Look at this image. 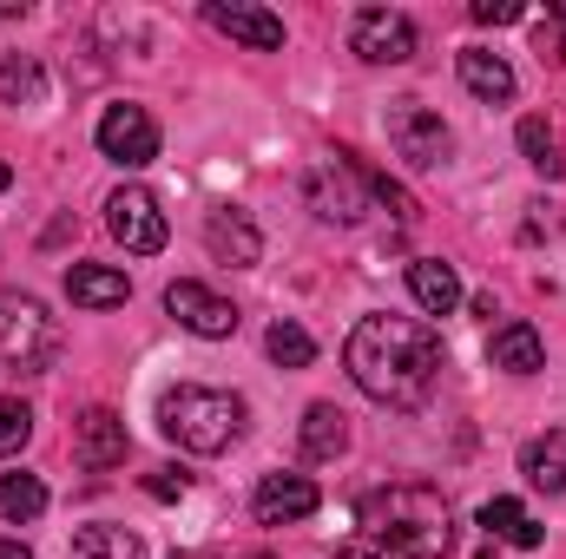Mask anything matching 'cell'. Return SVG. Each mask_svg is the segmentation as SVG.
<instances>
[{"label":"cell","mask_w":566,"mask_h":559,"mask_svg":"<svg viewBox=\"0 0 566 559\" xmlns=\"http://www.w3.org/2000/svg\"><path fill=\"white\" fill-rule=\"evenodd\" d=\"M349 382L382 409H422L441 376V336L422 316H363L343 342Z\"/></svg>","instance_id":"1"},{"label":"cell","mask_w":566,"mask_h":559,"mask_svg":"<svg viewBox=\"0 0 566 559\" xmlns=\"http://www.w3.org/2000/svg\"><path fill=\"white\" fill-rule=\"evenodd\" d=\"M356 520H363L369 540H382L389 553H402V559H448V547H454V514L422 481L369 487L356 500Z\"/></svg>","instance_id":"2"},{"label":"cell","mask_w":566,"mask_h":559,"mask_svg":"<svg viewBox=\"0 0 566 559\" xmlns=\"http://www.w3.org/2000/svg\"><path fill=\"white\" fill-rule=\"evenodd\" d=\"M158 428H165V441H178L185 454H224V447L244 434V395L178 382V389L158 395Z\"/></svg>","instance_id":"3"},{"label":"cell","mask_w":566,"mask_h":559,"mask_svg":"<svg viewBox=\"0 0 566 559\" xmlns=\"http://www.w3.org/2000/svg\"><path fill=\"white\" fill-rule=\"evenodd\" d=\"M60 323L46 316L40 296L27 289H0V362L20 369V376H46L60 362Z\"/></svg>","instance_id":"4"},{"label":"cell","mask_w":566,"mask_h":559,"mask_svg":"<svg viewBox=\"0 0 566 559\" xmlns=\"http://www.w3.org/2000/svg\"><path fill=\"white\" fill-rule=\"evenodd\" d=\"M303 198H310V211L323 224H363V204L376 191H369V171H356L349 151H329V158H316L303 171Z\"/></svg>","instance_id":"5"},{"label":"cell","mask_w":566,"mask_h":559,"mask_svg":"<svg viewBox=\"0 0 566 559\" xmlns=\"http://www.w3.org/2000/svg\"><path fill=\"white\" fill-rule=\"evenodd\" d=\"M389 145H396V158H409L416 171H434V165H448L454 133L441 126V113H428L422 99H396V106H389Z\"/></svg>","instance_id":"6"},{"label":"cell","mask_w":566,"mask_h":559,"mask_svg":"<svg viewBox=\"0 0 566 559\" xmlns=\"http://www.w3.org/2000/svg\"><path fill=\"white\" fill-rule=\"evenodd\" d=\"M349 46H356L369 66H402V60H416L422 33H416V20H409L402 7H363L356 27H349Z\"/></svg>","instance_id":"7"},{"label":"cell","mask_w":566,"mask_h":559,"mask_svg":"<svg viewBox=\"0 0 566 559\" xmlns=\"http://www.w3.org/2000/svg\"><path fill=\"white\" fill-rule=\"evenodd\" d=\"M106 224H113V238L133 251V257H151V251H165V211H158V198L145 191V184H119L113 198H106Z\"/></svg>","instance_id":"8"},{"label":"cell","mask_w":566,"mask_h":559,"mask_svg":"<svg viewBox=\"0 0 566 559\" xmlns=\"http://www.w3.org/2000/svg\"><path fill=\"white\" fill-rule=\"evenodd\" d=\"M99 151L113 158V165H126V171H139L158 158V119L133 106V99H119V106H106V119H99Z\"/></svg>","instance_id":"9"},{"label":"cell","mask_w":566,"mask_h":559,"mask_svg":"<svg viewBox=\"0 0 566 559\" xmlns=\"http://www.w3.org/2000/svg\"><path fill=\"white\" fill-rule=\"evenodd\" d=\"M165 309H171L191 336H211V342H218V336H238V309H231L211 283H198V277L171 283V289H165Z\"/></svg>","instance_id":"10"},{"label":"cell","mask_w":566,"mask_h":559,"mask_svg":"<svg viewBox=\"0 0 566 559\" xmlns=\"http://www.w3.org/2000/svg\"><path fill=\"white\" fill-rule=\"evenodd\" d=\"M316 507H323V494H316V481H303V474H264V481H258V494H251V514H258L264 527L310 520Z\"/></svg>","instance_id":"11"},{"label":"cell","mask_w":566,"mask_h":559,"mask_svg":"<svg viewBox=\"0 0 566 559\" xmlns=\"http://www.w3.org/2000/svg\"><path fill=\"white\" fill-rule=\"evenodd\" d=\"M205 27H218V33H231L238 46H251V53H277L283 46V20L271 7H244V0H205Z\"/></svg>","instance_id":"12"},{"label":"cell","mask_w":566,"mask_h":559,"mask_svg":"<svg viewBox=\"0 0 566 559\" xmlns=\"http://www.w3.org/2000/svg\"><path fill=\"white\" fill-rule=\"evenodd\" d=\"M205 244H211V257H218V264H238V271L264 257V238H258L251 211H238V204L205 211Z\"/></svg>","instance_id":"13"},{"label":"cell","mask_w":566,"mask_h":559,"mask_svg":"<svg viewBox=\"0 0 566 559\" xmlns=\"http://www.w3.org/2000/svg\"><path fill=\"white\" fill-rule=\"evenodd\" d=\"M126 421L113 415V409H86V415L73 421V454H80V467H93V474H106V467H119L126 461Z\"/></svg>","instance_id":"14"},{"label":"cell","mask_w":566,"mask_h":559,"mask_svg":"<svg viewBox=\"0 0 566 559\" xmlns=\"http://www.w3.org/2000/svg\"><path fill=\"white\" fill-rule=\"evenodd\" d=\"M454 73H461V86H468L474 99H488V106H507V99H514V66H507L501 53H488V46H461V53H454Z\"/></svg>","instance_id":"15"},{"label":"cell","mask_w":566,"mask_h":559,"mask_svg":"<svg viewBox=\"0 0 566 559\" xmlns=\"http://www.w3.org/2000/svg\"><path fill=\"white\" fill-rule=\"evenodd\" d=\"M488 362L507 369V376H534V369H547L541 329H534V323H501V329L488 336Z\"/></svg>","instance_id":"16"},{"label":"cell","mask_w":566,"mask_h":559,"mask_svg":"<svg viewBox=\"0 0 566 559\" xmlns=\"http://www.w3.org/2000/svg\"><path fill=\"white\" fill-rule=\"evenodd\" d=\"M66 296L80 309H119L133 296V283H126V271H113V264H73L66 271Z\"/></svg>","instance_id":"17"},{"label":"cell","mask_w":566,"mask_h":559,"mask_svg":"<svg viewBox=\"0 0 566 559\" xmlns=\"http://www.w3.org/2000/svg\"><path fill=\"white\" fill-rule=\"evenodd\" d=\"M481 527H488V540H507V547H521V553H534V547L547 540V527H541L521 500H507V494H494V500L481 507Z\"/></svg>","instance_id":"18"},{"label":"cell","mask_w":566,"mask_h":559,"mask_svg":"<svg viewBox=\"0 0 566 559\" xmlns=\"http://www.w3.org/2000/svg\"><path fill=\"white\" fill-rule=\"evenodd\" d=\"M521 474L541 487V494H566V428H547L521 447Z\"/></svg>","instance_id":"19"},{"label":"cell","mask_w":566,"mask_h":559,"mask_svg":"<svg viewBox=\"0 0 566 559\" xmlns=\"http://www.w3.org/2000/svg\"><path fill=\"white\" fill-rule=\"evenodd\" d=\"M349 447V421L336 402H310L303 409V461H336Z\"/></svg>","instance_id":"20"},{"label":"cell","mask_w":566,"mask_h":559,"mask_svg":"<svg viewBox=\"0 0 566 559\" xmlns=\"http://www.w3.org/2000/svg\"><path fill=\"white\" fill-rule=\"evenodd\" d=\"M409 289H416V303H422L428 316H448V309L461 303V277H454V264H441V257H416V264H409Z\"/></svg>","instance_id":"21"},{"label":"cell","mask_w":566,"mask_h":559,"mask_svg":"<svg viewBox=\"0 0 566 559\" xmlns=\"http://www.w3.org/2000/svg\"><path fill=\"white\" fill-rule=\"evenodd\" d=\"M46 99V73L33 53H0V106H40Z\"/></svg>","instance_id":"22"},{"label":"cell","mask_w":566,"mask_h":559,"mask_svg":"<svg viewBox=\"0 0 566 559\" xmlns=\"http://www.w3.org/2000/svg\"><path fill=\"white\" fill-rule=\"evenodd\" d=\"M73 559H145V540L126 527H80L73 534Z\"/></svg>","instance_id":"23"},{"label":"cell","mask_w":566,"mask_h":559,"mask_svg":"<svg viewBox=\"0 0 566 559\" xmlns=\"http://www.w3.org/2000/svg\"><path fill=\"white\" fill-rule=\"evenodd\" d=\"M0 514H7L13 527L40 520V514H46V481H40V474H7V481H0Z\"/></svg>","instance_id":"24"},{"label":"cell","mask_w":566,"mask_h":559,"mask_svg":"<svg viewBox=\"0 0 566 559\" xmlns=\"http://www.w3.org/2000/svg\"><path fill=\"white\" fill-rule=\"evenodd\" d=\"M264 349H271V362H277V369H310V362H316V342H310V329H303V323H271Z\"/></svg>","instance_id":"25"},{"label":"cell","mask_w":566,"mask_h":559,"mask_svg":"<svg viewBox=\"0 0 566 559\" xmlns=\"http://www.w3.org/2000/svg\"><path fill=\"white\" fill-rule=\"evenodd\" d=\"M521 151H527V165H534L541 178H560V171H566L560 139H554V126H547V119H521Z\"/></svg>","instance_id":"26"},{"label":"cell","mask_w":566,"mask_h":559,"mask_svg":"<svg viewBox=\"0 0 566 559\" xmlns=\"http://www.w3.org/2000/svg\"><path fill=\"white\" fill-rule=\"evenodd\" d=\"M27 441H33V409L13 402V395H0V454H20Z\"/></svg>","instance_id":"27"},{"label":"cell","mask_w":566,"mask_h":559,"mask_svg":"<svg viewBox=\"0 0 566 559\" xmlns=\"http://www.w3.org/2000/svg\"><path fill=\"white\" fill-rule=\"evenodd\" d=\"M541 60H560L566 66V0H554L547 20H541Z\"/></svg>","instance_id":"28"},{"label":"cell","mask_w":566,"mask_h":559,"mask_svg":"<svg viewBox=\"0 0 566 559\" xmlns=\"http://www.w3.org/2000/svg\"><path fill=\"white\" fill-rule=\"evenodd\" d=\"M468 13H474L481 27H514V20H527V7H521V0H474Z\"/></svg>","instance_id":"29"},{"label":"cell","mask_w":566,"mask_h":559,"mask_svg":"<svg viewBox=\"0 0 566 559\" xmlns=\"http://www.w3.org/2000/svg\"><path fill=\"white\" fill-rule=\"evenodd\" d=\"M145 494H151V500H178V494H185V474H178V467H158V474L145 481Z\"/></svg>","instance_id":"30"},{"label":"cell","mask_w":566,"mask_h":559,"mask_svg":"<svg viewBox=\"0 0 566 559\" xmlns=\"http://www.w3.org/2000/svg\"><path fill=\"white\" fill-rule=\"evenodd\" d=\"M0 559H33V553H27L20 540H0Z\"/></svg>","instance_id":"31"},{"label":"cell","mask_w":566,"mask_h":559,"mask_svg":"<svg viewBox=\"0 0 566 559\" xmlns=\"http://www.w3.org/2000/svg\"><path fill=\"white\" fill-rule=\"evenodd\" d=\"M27 13V0H0V20H20Z\"/></svg>","instance_id":"32"},{"label":"cell","mask_w":566,"mask_h":559,"mask_svg":"<svg viewBox=\"0 0 566 559\" xmlns=\"http://www.w3.org/2000/svg\"><path fill=\"white\" fill-rule=\"evenodd\" d=\"M329 559H376V553H363V547H343V553H329Z\"/></svg>","instance_id":"33"},{"label":"cell","mask_w":566,"mask_h":559,"mask_svg":"<svg viewBox=\"0 0 566 559\" xmlns=\"http://www.w3.org/2000/svg\"><path fill=\"white\" fill-rule=\"evenodd\" d=\"M7 184H13V165H0V191H7Z\"/></svg>","instance_id":"34"},{"label":"cell","mask_w":566,"mask_h":559,"mask_svg":"<svg viewBox=\"0 0 566 559\" xmlns=\"http://www.w3.org/2000/svg\"><path fill=\"white\" fill-rule=\"evenodd\" d=\"M171 559H211V553H171Z\"/></svg>","instance_id":"35"},{"label":"cell","mask_w":566,"mask_h":559,"mask_svg":"<svg viewBox=\"0 0 566 559\" xmlns=\"http://www.w3.org/2000/svg\"><path fill=\"white\" fill-rule=\"evenodd\" d=\"M244 559H264V553H244Z\"/></svg>","instance_id":"36"}]
</instances>
